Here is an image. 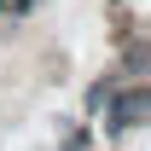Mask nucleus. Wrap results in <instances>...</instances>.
Here are the masks:
<instances>
[{
	"instance_id": "obj_1",
	"label": "nucleus",
	"mask_w": 151,
	"mask_h": 151,
	"mask_svg": "<svg viewBox=\"0 0 151 151\" xmlns=\"http://www.w3.org/2000/svg\"><path fill=\"white\" fill-rule=\"evenodd\" d=\"M105 105H111V134L139 128V122H145V111H151V87H145V81H134L128 93H111Z\"/></svg>"
},
{
	"instance_id": "obj_2",
	"label": "nucleus",
	"mask_w": 151,
	"mask_h": 151,
	"mask_svg": "<svg viewBox=\"0 0 151 151\" xmlns=\"http://www.w3.org/2000/svg\"><path fill=\"white\" fill-rule=\"evenodd\" d=\"M105 99H111V81H93L87 87V111H105Z\"/></svg>"
},
{
	"instance_id": "obj_3",
	"label": "nucleus",
	"mask_w": 151,
	"mask_h": 151,
	"mask_svg": "<svg viewBox=\"0 0 151 151\" xmlns=\"http://www.w3.org/2000/svg\"><path fill=\"white\" fill-rule=\"evenodd\" d=\"M29 6H35V0H0V23H6V18H23Z\"/></svg>"
},
{
	"instance_id": "obj_4",
	"label": "nucleus",
	"mask_w": 151,
	"mask_h": 151,
	"mask_svg": "<svg viewBox=\"0 0 151 151\" xmlns=\"http://www.w3.org/2000/svg\"><path fill=\"white\" fill-rule=\"evenodd\" d=\"M145 64H151V52H145V47H134V52H128V76H139Z\"/></svg>"
}]
</instances>
